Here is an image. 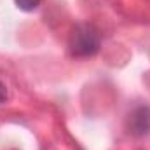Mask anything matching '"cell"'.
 I'll list each match as a JSON object with an SVG mask.
<instances>
[{"mask_svg":"<svg viewBox=\"0 0 150 150\" xmlns=\"http://www.w3.org/2000/svg\"><path fill=\"white\" fill-rule=\"evenodd\" d=\"M14 2H16L18 9H21L25 12H30V11H35L37 9L42 0H14Z\"/></svg>","mask_w":150,"mask_h":150,"instance_id":"cell-3","label":"cell"},{"mask_svg":"<svg viewBox=\"0 0 150 150\" xmlns=\"http://www.w3.org/2000/svg\"><path fill=\"white\" fill-rule=\"evenodd\" d=\"M5 100H7V87H5V84L0 82V103H4Z\"/></svg>","mask_w":150,"mask_h":150,"instance_id":"cell-4","label":"cell"},{"mask_svg":"<svg viewBox=\"0 0 150 150\" xmlns=\"http://www.w3.org/2000/svg\"><path fill=\"white\" fill-rule=\"evenodd\" d=\"M101 38L93 25H77L68 40V49L74 58H89L100 51Z\"/></svg>","mask_w":150,"mask_h":150,"instance_id":"cell-1","label":"cell"},{"mask_svg":"<svg viewBox=\"0 0 150 150\" xmlns=\"http://www.w3.org/2000/svg\"><path fill=\"white\" fill-rule=\"evenodd\" d=\"M127 129L133 136H145L150 133V107L142 105L129 113Z\"/></svg>","mask_w":150,"mask_h":150,"instance_id":"cell-2","label":"cell"}]
</instances>
